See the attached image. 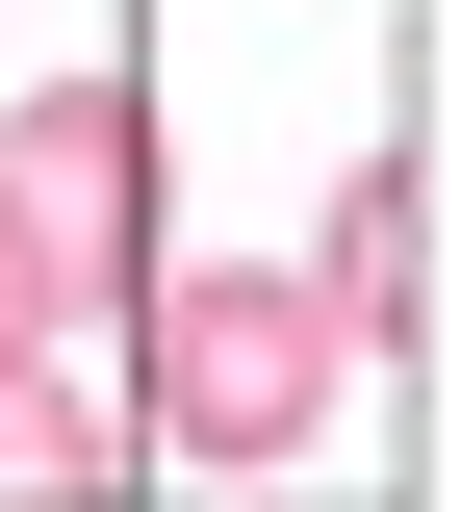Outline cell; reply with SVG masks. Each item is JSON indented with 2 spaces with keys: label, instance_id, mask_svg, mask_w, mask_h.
Masks as SVG:
<instances>
[{
  "label": "cell",
  "instance_id": "obj_1",
  "mask_svg": "<svg viewBox=\"0 0 461 512\" xmlns=\"http://www.w3.org/2000/svg\"><path fill=\"white\" fill-rule=\"evenodd\" d=\"M359 410V333L308 308V256H154L129 282V461H205V487H282Z\"/></svg>",
  "mask_w": 461,
  "mask_h": 512
},
{
  "label": "cell",
  "instance_id": "obj_2",
  "mask_svg": "<svg viewBox=\"0 0 461 512\" xmlns=\"http://www.w3.org/2000/svg\"><path fill=\"white\" fill-rule=\"evenodd\" d=\"M0 205L52 231V282H77V308H103V282H154V77H103V52H77L52 103L0 128Z\"/></svg>",
  "mask_w": 461,
  "mask_h": 512
},
{
  "label": "cell",
  "instance_id": "obj_3",
  "mask_svg": "<svg viewBox=\"0 0 461 512\" xmlns=\"http://www.w3.org/2000/svg\"><path fill=\"white\" fill-rule=\"evenodd\" d=\"M0 512H129V384H77V333L0 359Z\"/></svg>",
  "mask_w": 461,
  "mask_h": 512
},
{
  "label": "cell",
  "instance_id": "obj_4",
  "mask_svg": "<svg viewBox=\"0 0 461 512\" xmlns=\"http://www.w3.org/2000/svg\"><path fill=\"white\" fill-rule=\"evenodd\" d=\"M410 205H436V180H410V154H359V180H333V231H308V308L359 333V359H410Z\"/></svg>",
  "mask_w": 461,
  "mask_h": 512
},
{
  "label": "cell",
  "instance_id": "obj_5",
  "mask_svg": "<svg viewBox=\"0 0 461 512\" xmlns=\"http://www.w3.org/2000/svg\"><path fill=\"white\" fill-rule=\"evenodd\" d=\"M26 333H77V282H52V231L0 205V359H26Z\"/></svg>",
  "mask_w": 461,
  "mask_h": 512
}]
</instances>
